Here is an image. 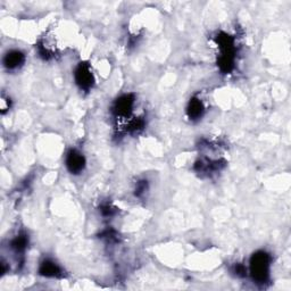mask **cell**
I'll return each instance as SVG.
<instances>
[{
	"instance_id": "10",
	"label": "cell",
	"mask_w": 291,
	"mask_h": 291,
	"mask_svg": "<svg viewBox=\"0 0 291 291\" xmlns=\"http://www.w3.org/2000/svg\"><path fill=\"white\" fill-rule=\"evenodd\" d=\"M100 212L104 216H113L116 211L113 206L109 205V204H104V205L100 207Z\"/></svg>"
},
{
	"instance_id": "5",
	"label": "cell",
	"mask_w": 291,
	"mask_h": 291,
	"mask_svg": "<svg viewBox=\"0 0 291 291\" xmlns=\"http://www.w3.org/2000/svg\"><path fill=\"white\" fill-rule=\"evenodd\" d=\"M135 104V97L132 95H124L115 101L113 106V113L117 117H127L132 111Z\"/></svg>"
},
{
	"instance_id": "8",
	"label": "cell",
	"mask_w": 291,
	"mask_h": 291,
	"mask_svg": "<svg viewBox=\"0 0 291 291\" xmlns=\"http://www.w3.org/2000/svg\"><path fill=\"white\" fill-rule=\"evenodd\" d=\"M204 110H205V107H204L202 101L197 98H192L188 105L187 113L191 120H198L203 116Z\"/></svg>"
},
{
	"instance_id": "9",
	"label": "cell",
	"mask_w": 291,
	"mask_h": 291,
	"mask_svg": "<svg viewBox=\"0 0 291 291\" xmlns=\"http://www.w3.org/2000/svg\"><path fill=\"white\" fill-rule=\"evenodd\" d=\"M28 243H29V239L27 234H19V236L12 240L11 248L16 254H23L28 247Z\"/></svg>"
},
{
	"instance_id": "11",
	"label": "cell",
	"mask_w": 291,
	"mask_h": 291,
	"mask_svg": "<svg viewBox=\"0 0 291 291\" xmlns=\"http://www.w3.org/2000/svg\"><path fill=\"white\" fill-rule=\"evenodd\" d=\"M147 181H140L137 183V188H136V196L140 197L145 193V191L147 190Z\"/></svg>"
},
{
	"instance_id": "7",
	"label": "cell",
	"mask_w": 291,
	"mask_h": 291,
	"mask_svg": "<svg viewBox=\"0 0 291 291\" xmlns=\"http://www.w3.org/2000/svg\"><path fill=\"white\" fill-rule=\"evenodd\" d=\"M39 273L47 278H62L63 270L60 268L57 264L50 259H46L40 265Z\"/></svg>"
},
{
	"instance_id": "6",
	"label": "cell",
	"mask_w": 291,
	"mask_h": 291,
	"mask_svg": "<svg viewBox=\"0 0 291 291\" xmlns=\"http://www.w3.org/2000/svg\"><path fill=\"white\" fill-rule=\"evenodd\" d=\"M25 56L19 50H11L4 57V65L8 70H17L24 64Z\"/></svg>"
},
{
	"instance_id": "1",
	"label": "cell",
	"mask_w": 291,
	"mask_h": 291,
	"mask_svg": "<svg viewBox=\"0 0 291 291\" xmlns=\"http://www.w3.org/2000/svg\"><path fill=\"white\" fill-rule=\"evenodd\" d=\"M271 256L265 252L255 253L250 259V273L257 283L267 282L270 278Z\"/></svg>"
},
{
	"instance_id": "2",
	"label": "cell",
	"mask_w": 291,
	"mask_h": 291,
	"mask_svg": "<svg viewBox=\"0 0 291 291\" xmlns=\"http://www.w3.org/2000/svg\"><path fill=\"white\" fill-rule=\"evenodd\" d=\"M217 42L219 49H221V57L218 59V66L222 72L228 73L233 68L234 41L230 35L221 33L217 38Z\"/></svg>"
},
{
	"instance_id": "4",
	"label": "cell",
	"mask_w": 291,
	"mask_h": 291,
	"mask_svg": "<svg viewBox=\"0 0 291 291\" xmlns=\"http://www.w3.org/2000/svg\"><path fill=\"white\" fill-rule=\"evenodd\" d=\"M66 166L72 174H79L85 167V158L75 149H71L66 157Z\"/></svg>"
},
{
	"instance_id": "3",
	"label": "cell",
	"mask_w": 291,
	"mask_h": 291,
	"mask_svg": "<svg viewBox=\"0 0 291 291\" xmlns=\"http://www.w3.org/2000/svg\"><path fill=\"white\" fill-rule=\"evenodd\" d=\"M75 82L80 86L81 90L89 91L93 88L94 84V75L91 73V69L89 64L81 63L75 70Z\"/></svg>"
},
{
	"instance_id": "13",
	"label": "cell",
	"mask_w": 291,
	"mask_h": 291,
	"mask_svg": "<svg viewBox=\"0 0 291 291\" xmlns=\"http://www.w3.org/2000/svg\"><path fill=\"white\" fill-rule=\"evenodd\" d=\"M9 107H11V101H9L8 98H5V97H3L2 104H0V108H2L3 114L5 113V111L9 109Z\"/></svg>"
},
{
	"instance_id": "12",
	"label": "cell",
	"mask_w": 291,
	"mask_h": 291,
	"mask_svg": "<svg viewBox=\"0 0 291 291\" xmlns=\"http://www.w3.org/2000/svg\"><path fill=\"white\" fill-rule=\"evenodd\" d=\"M234 273L238 277H244L246 275V268H244L241 264H237L236 266H234Z\"/></svg>"
}]
</instances>
